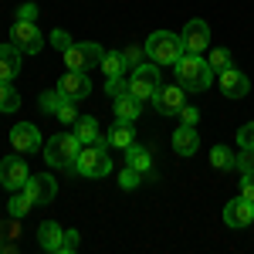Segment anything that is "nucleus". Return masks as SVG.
Instances as JSON below:
<instances>
[{
    "instance_id": "obj_1",
    "label": "nucleus",
    "mask_w": 254,
    "mask_h": 254,
    "mask_svg": "<svg viewBox=\"0 0 254 254\" xmlns=\"http://www.w3.org/2000/svg\"><path fill=\"white\" fill-rule=\"evenodd\" d=\"M176 71V81L187 88V92H203V88H210V81H214V68H210V61L200 58V55H180V61L173 64Z\"/></svg>"
},
{
    "instance_id": "obj_2",
    "label": "nucleus",
    "mask_w": 254,
    "mask_h": 254,
    "mask_svg": "<svg viewBox=\"0 0 254 254\" xmlns=\"http://www.w3.org/2000/svg\"><path fill=\"white\" fill-rule=\"evenodd\" d=\"M78 153H81V139L75 136V132H58V136L48 139V146H44V159H48V166H55V170L75 166Z\"/></svg>"
},
{
    "instance_id": "obj_3",
    "label": "nucleus",
    "mask_w": 254,
    "mask_h": 254,
    "mask_svg": "<svg viewBox=\"0 0 254 254\" xmlns=\"http://www.w3.org/2000/svg\"><path fill=\"white\" fill-rule=\"evenodd\" d=\"M183 55V38L173 31H153L146 38V58H153L156 64H176Z\"/></svg>"
},
{
    "instance_id": "obj_4",
    "label": "nucleus",
    "mask_w": 254,
    "mask_h": 254,
    "mask_svg": "<svg viewBox=\"0 0 254 254\" xmlns=\"http://www.w3.org/2000/svg\"><path fill=\"white\" fill-rule=\"evenodd\" d=\"M75 170L88 180H102V176L112 173V156L105 149V142H92V146H81L78 159H75Z\"/></svg>"
},
{
    "instance_id": "obj_5",
    "label": "nucleus",
    "mask_w": 254,
    "mask_h": 254,
    "mask_svg": "<svg viewBox=\"0 0 254 254\" xmlns=\"http://www.w3.org/2000/svg\"><path fill=\"white\" fill-rule=\"evenodd\" d=\"M102 58H105V48L95 44V41H81V44H71V48L64 51L68 71H88V68L102 64Z\"/></svg>"
},
{
    "instance_id": "obj_6",
    "label": "nucleus",
    "mask_w": 254,
    "mask_h": 254,
    "mask_svg": "<svg viewBox=\"0 0 254 254\" xmlns=\"http://www.w3.org/2000/svg\"><path fill=\"white\" fill-rule=\"evenodd\" d=\"M156 88H159V64H136V71L129 78V92L139 102H146V98L156 95Z\"/></svg>"
},
{
    "instance_id": "obj_7",
    "label": "nucleus",
    "mask_w": 254,
    "mask_h": 254,
    "mask_svg": "<svg viewBox=\"0 0 254 254\" xmlns=\"http://www.w3.org/2000/svg\"><path fill=\"white\" fill-rule=\"evenodd\" d=\"M10 41L17 44L20 55H38L41 44H44V38H41V31H38V20H17L14 31H10Z\"/></svg>"
},
{
    "instance_id": "obj_8",
    "label": "nucleus",
    "mask_w": 254,
    "mask_h": 254,
    "mask_svg": "<svg viewBox=\"0 0 254 254\" xmlns=\"http://www.w3.org/2000/svg\"><path fill=\"white\" fill-rule=\"evenodd\" d=\"M31 180V170H27V163L20 156H7L0 163V183H3V190L7 193H14V190H24V183Z\"/></svg>"
},
{
    "instance_id": "obj_9",
    "label": "nucleus",
    "mask_w": 254,
    "mask_h": 254,
    "mask_svg": "<svg viewBox=\"0 0 254 254\" xmlns=\"http://www.w3.org/2000/svg\"><path fill=\"white\" fill-rule=\"evenodd\" d=\"M153 105H156V112H163V116H176L187 105V88L180 81L176 85H159L156 95H153Z\"/></svg>"
},
{
    "instance_id": "obj_10",
    "label": "nucleus",
    "mask_w": 254,
    "mask_h": 254,
    "mask_svg": "<svg viewBox=\"0 0 254 254\" xmlns=\"http://www.w3.org/2000/svg\"><path fill=\"white\" fill-rule=\"evenodd\" d=\"M180 38H183V51H187V55H200V51L210 48V27H207V20L193 17L187 27H183Z\"/></svg>"
},
{
    "instance_id": "obj_11",
    "label": "nucleus",
    "mask_w": 254,
    "mask_h": 254,
    "mask_svg": "<svg viewBox=\"0 0 254 254\" xmlns=\"http://www.w3.org/2000/svg\"><path fill=\"white\" fill-rule=\"evenodd\" d=\"M58 92L61 98H68V102H81V98L92 95V81L85 71H64L58 78Z\"/></svg>"
},
{
    "instance_id": "obj_12",
    "label": "nucleus",
    "mask_w": 254,
    "mask_h": 254,
    "mask_svg": "<svg viewBox=\"0 0 254 254\" xmlns=\"http://www.w3.org/2000/svg\"><path fill=\"white\" fill-rule=\"evenodd\" d=\"M24 193L31 196L34 203H51L58 196V180L51 173H38V176L31 173V180L24 183Z\"/></svg>"
},
{
    "instance_id": "obj_13",
    "label": "nucleus",
    "mask_w": 254,
    "mask_h": 254,
    "mask_svg": "<svg viewBox=\"0 0 254 254\" xmlns=\"http://www.w3.org/2000/svg\"><path fill=\"white\" fill-rule=\"evenodd\" d=\"M224 224H227V227H234V231L251 227V224H254V203L248 200V196L227 200V207H224Z\"/></svg>"
},
{
    "instance_id": "obj_14",
    "label": "nucleus",
    "mask_w": 254,
    "mask_h": 254,
    "mask_svg": "<svg viewBox=\"0 0 254 254\" xmlns=\"http://www.w3.org/2000/svg\"><path fill=\"white\" fill-rule=\"evenodd\" d=\"M10 146H14L17 153H38V146H41L38 126H31V122H17V126L10 129ZM41 149H44V146H41Z\"/></svg>"
},
{
    "instance_id": "obj_15",
    "label": "nucleus",
    "mask_w": 254,
    "mask_h": 254,
    "mask_svg": "<svg viewBox=\"0 0 254 254\" xmlns=\"http://www.w3.org/2000/svg\"><path fill=\"white\" fill-rule=\"evenodd\" d=\"M217 78H220V92H224L227 98H244L248 92H251V78H248L244 71H237V68L220 71Z\"/></svg>"
},
{
    "instance_id": "obj_16",
    "label": "nucleus",
    "mask_w": 254,
    "mask_h": 254,
    "mask_svg": "<svg viewBox=\"0 0 254 254\" xmlns=\"http://www.w3.org/2000/svg\"><path fill=\"white\" fill-rule=\"evenodd\" d=\"M20 71V51L17 44H0V81H10Z\"/></svg>"
},
{
    "instance_id": "obj_17",
    "label": "nucleus",
    "mask_w": 254,
    "mask_h": 254,
    "mask_svg": "<svg viewBox=\"0 0 254 254\" xmlns=\"http://www.w3.org/2000/svg\"><path fill=\"white\" fill-rule=\"evenodd\" d=\"M112 109H116V122H136L139 112H142V102L129 92V95L112 98Z\"/></svg>"
},
{
    "instance_id": "obj_18",
    "label": "nucleus",
    "mask_w": 254,
    "mask_h": 254,
    "mask_svg": "<svg viewBox=\"0 0 254 254\" xmlns=\"http://www.w3.org/2000/svg\"><path fill=\"white\" fill-rule=\"evenodd\" d=\"M196 146H200V136H196V126H180L173 132V149L180 156H193Z\"/></svg>"
},
{
    "instance_id": "obj_19",
    "label": "nucleus",
    "mask_w": 254,
    "mask_h": 254,
    "mask_svg": "<svg viewBox=\"0 0 254 254\" xmlns=\"http://www.w3.org/2000/svg\"><path fill=\"white\" fill-rule=\"evenodd\" d=\"M61 237H64V227H58L55 220H44L38 227V244L44 251H61Z\"/></svg>"
},
{
    "instance_id": "obj_20",
    "label": "nucleus",
    "mask_w": 254,
    "mask_h": 254,
    "mask_svg": "<svg viewBox=\"0 0 254 254\" xmlns=\"http://www.w3.org/2000/svg\"><path fill=\"white\" fill-rule=\"evenodd\" d=\"M75 136L81 139V146H92V142H105V146H109V139L98 136V119H92V116H78V122H75Z\"/></svg>"
},
{
    "instance_id": "obj_21",
    "label": "nucleus",
    "mask_w": 254,
    "mask_h": 254,
    "mask_svg": "<svg viewBox=\"0 0 254 254\" xmlns=\"http://www.w3.org/2000/svg\"><path fill=\"white\" fill-rule=\"evenodd\" d=\"M109 146H119V149H129L132 142H136V132H132V122H116L112 129H109Z\"/></svg>"
},
{
    "instance_id": "obj_22",
    "label": "nucleus",
    "mask_w": 254,
    "mask_h": 254,
    "mask_svg": "<svg viewBox=\"0 0 254 254\" xmlns=\"http://www.w3.org/2000/svg\"><path fill=\"white\" fill-rule=\"evenodd\" d=\"M126 163H129L132 170H139V173L146 176V173H149V170H153V153H149V149H142V146H136V142H132V146L126 149Z\"/></svg>"
},
{
    "instance_id": "obj_23",
    "label": "nucleus",
    "mask_w": 254,
    "mask_h": 254,
    "mask_svg": "<svg viewBox=\"0 0 254 254\" xmlns=\"http://www.w3.org/2000/svg\"><path fill=\"white\" fill-rule=\"evenodd\" d=\"M31 207H34V200L24 193V190H14V193H10V200H7V214L17 217V220L31 214Z\"/></svg>"
},
{
    "instance_id": "obj_24",
    "label": "nucleus",
    "mask_w": 254,
    "mask_h": 254,
    "mask_svg": "<svg viewBox=\"0 0 254 254\" xmlns=\"http://www.w3.org/2000/svg\"><path fill=\"white\" fill-rule=\"evenodd\" d=\"M98 68L105 71V78H116V75L126 71V55H122V51H105V58H102Z\"/></svg>"
},
{
    "instance_id": "obj_25",
    "label": "nucleus",
    "mask_w": 254,
    "mask_h": 254,
    "mask_svg": "<svg viewBox=\"0 0 254 254\" xmlns=\"http://www.w3.org/2000/svg\"><path fill=\"white\" fill-rule=\"evenodd\" d=\"M210 166H214V170H234L237 156L227 146H214V149H210Z\"/></svg>"
},
{
    "instance_id": "obj_26",
    "label": "nucleus",
    "mask_w": 254,
    "mask_h": 254,
    "mask_svg": "<svg viewBox=\"0 0 254 254\" xmlns=\"http://www.w3.org/2000/svg\"><path fill=\"white\" fill-rule=\"evenodd\" d=\"M20 109V95L14 92L10 81H0V112H17Z\"/></svg>"
},
{
    "instance_id": "obj_27",
    "label": "nucleus",
    "mask_w": 254,
    "mask_h": 254,
    "mask_svg": "<svg viewBox=\"0 0 254 254\" xmlns=\"http://www.w3.org/2000/svg\"><path fill=\"white\" fill-rule=\"evenodd\" d=\"M38 105H41V112H48V116H55L61 105H64V98H61V92L55 88V92H41L38 98Z\"/></svg>"
},
{
    "instance_id": "obj_28",
    "label": "nucleus",
    "mask_w": 254,
    "mask_h": 254,
    "mask_svg": "<svg viewBox=\"0 0 254 254\" xmlns=\"http://www.w3.org/2000/svg\"><path fill=\"white\" fill-rule=\"evenodd\" d=\"M207 61H210V68H214V75H220V71L231 68V51H227V48H214Z\"/></svg>"
},
{
    "instance_id": "obj_29",
    "label": "nucleus",
    "mask_w": 254,
    "mask_h": 254,
    "mask_svg": "<svg viewBox=\"0 0 254 254\" xmlns=\"http://www.w3.org/2000/svg\"><path fill=\"white\" fill-rule=\"evenodd\" d=\"M139 183H142V173H139V170H132V166L126 163V170L119 173V187H122V190H136Z\"/></svg>"
},
{
    "instance_id": "obj_30",
    "label": "nucleus",
    "mask_w": 254,
    "mask_h": 254,
    "mask_svg": "<svg viewBox=\"0 0 254 254\" xmlns=\"http://www.w3.org/2000/svg\"><path fill=\"white\" fill-rule=\"evenodd\" d=\"M105 92L112 98H119V95H129V81L122 78V75H116V78H109L105 81Z\"/></svg>"
},
{
    "instance_id": "obj_31",
    "label": "nucleus",
    "mask_w": 254,
    "mask_h": 254,
    "mask_svg": "<svg viewBox=\"0 0 254 254\" xmlns=\"http://www.w3.org/2000/svg\"><path fill=\"white\" fill-rule=\"evenodd\" d=\"M237 146H241V149H254V122H248V126L237 129Z\"/></svg>"
},
{
    "instance_id": "obj_32",
    "label": "nucleus",
    "mask_w": 254,
    "mask_h": 254,
    "mask_svg": "<svg viewBox=\"0 0 254 254\" xmlns=\"http://www.w3.org/2000/svg\"><path fill=\"white\" fill-rule=\"evenodd\" d=\"M51 44H55L61 55H64V51H68L75 41H71V34H68V31H61V27H58V31H51Z\"/></svg>"
},
{
    "instance_id": "obj_33",
    "label": "nucleus",
    "mask_w": 254,
    "mask_h": 254,
    "mask_svg": "<svg viewBox=\"0 0 254 254\" xmlns=\"http://www.w3.org/2000/svg\"><path fill=\"white\" fill-rule=\"evenodd\" d=\"M55 116H58L61 122H78V109H75V102H68V98H64V105H61Z\"/></svg>"
},
{
    "instance_id": "obj_34",
    "label": "nucleus",
    "mask_w": 254,
    "mask_h": 254,
    "mask_svg": "<svg viewBox=\"0 0 254 254\" xmlns=\"http://www.w3.org/2000/svg\"><path fill=\"white\" fill-rule=\"evenodd\" d=\"M38 3H34V0H27V3H20L17 7V20H38Z\"/></svg>"
},
{
    "instance_id": "obj_35",
    "label": "nucleus",
    "mask_w": 254,
    "mask_h": 254,
    "mask_svg": "<svg viewBox=\"0 0 254 254\" xmlns=\"http://www.w3.org/2000/svg\"><path fill=\"white\" fill-rule=\"evenodd\" d=\"M241 196H248L254 203V170L251 173H241Z\"/></svg>"
},
{
    "instance_id": "obj_36",
    "label": "nucleus",
    "mask_w": 254,
    "mask_h": 254,
    "mask_svg": "<svg viewBox=\"0 0 254 254\" xmlns=\"http://www.w3.org/2000/svg\"><path fill=\"white\" fill-rule=\"evenodd\" d=\"M176 116H180V122H183V126H196V122H200V112H196L193 105H183Z\"/></svg>"
},
{
    "instance_id": "obj_37",
    "label": "nucleus",
    "mask_w": 254,
    "mask_h": 254,
    "mask_svg": "<svg viewBox=\"0 0 254 254\" xmlns=\"http://www.w3.org/2000/svg\"><path fill=\"white\" fill-rule=\"evenodd\" d=\"M237 170H241V173H251V170H254V149H241V156H237Z\"/></svg>"
},
{
    "instance_id": "obj_38",
    "label": "nucleus",
    "mask_w": 254,
    "mask_h": 254,
    "mask_svg": "<svg viewBox=\"0 0 254 254\" xmlns=\"http://www.w3.org/2000/svg\"><path fill=\"white\" fill-rule=\"evenodd\" d=\"M75 248H78V234H75V231H64V237H61V251H58V254H71Z\"/></svg>"
},
{
    "instance_id": "obj_39",
    "label": "nucleus",
    "mask_w": 254,
    "mask_h": 254,
    "mask_svg": "<svg viewBox=\"0 0 254 254\" xmlns=\"http://www.w3.org/2000/svg\"><path fill=\"white\" fill-rule=\"evenodd\" d=\"M122 55H126V64H139V61H142V51H139V48H129V51H122Z\"/></svg>"
}]
</instances>
